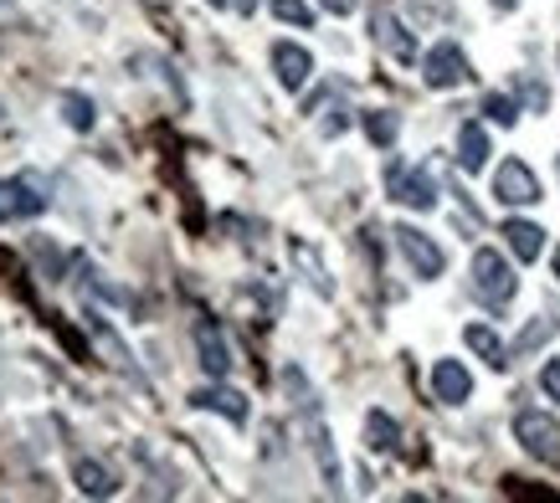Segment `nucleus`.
I'll return each instance as SVG.
<instances>
[{
  "mask_svg": "<svg viewBox=\"0 0 560 503\" xmlns=\"http://www.w3.org/2000/svg\"><path fill=\"white\" fill-rule=\"evenodd\" d=\"M493 201L499 206H535L540 201V175L525 165V160H504L493 169Z\"/></svg>",
  "mask_w": 560,
  "mask_h": 503,
  "instance_id": "obj_6",
  "label": "nucleus"
},
{
  "mask_svg": "<svg viewBox=\"0 0 560 503\" xmlns=\"http://www.w3.org/2000/svg\"><path fill=\"white\" fill-rule=\"evenodd\" d=\"M190 406H201V411H221L232 426H247V396H242V390H232V386H221V381H211V386L196 390V396H190Z\"/></svg>",
  "mask_w": 560,
  "mask_h": 503,
  "instance_id": "obj_11",
  "label": "nucleus"
},
{
  "mask_svg": "<svg viewBox=\"0 0 560 503\" xmlns=\"http://www.w3.org/2000/svg\"><path fill=\"white\" fill-rule=\"evenodd\" d=\"M432 396H438L442 406L468 401V396H474V375H468V365H463V360H438V365H432Z\"/></svg>",
  "mask_w": 560,
  "mask_h": 503,
  "instance_id": "obj_10",
  "label": "nucleus"
},
{
  "mask_svg": "<svg viewBox=\"0 0 560 503\" xmlns=\"http://www.w3.org/2000/svg\"><path fill=\"white\" fill-rule=\"evenodd\" d=\"M196 354H201V370L211 381H226V375H232V344H226V335H221L211 319L196 324Z\"/></svg>",
  "mask_w": 560,
  "mask_h": 503,
  "instance_id": "obj_8",
  "label": "nucleus"
},
{
  "mask_svg": "<svg viewBox=\"0 0 560 503\" xmlns=\"http://www.w3.org/2000/svg\"><path fill=\"white\" fill-rule=\"evenodd\" d=\"M540 390L560 406V360H545V365H540Z\"/></svg>",
  "mask_w": 560,
  "mask_h": 503,
  "instance_id": "obj_26",
  "label": "nucleus"
},
{
  "mask_svg": "<svg viewBox=\"0 0 560 503\" xmlns=\"http://www.w3.org/2000/svg\"><path fill=\"white\" fill-rule=\"evenodd\" d=\"M371 32H375V42H381V47L396 57V62H417V42H411L407 26L390 16V11H375V16H371Z\"/></svg>",
  "mask_w": 560,
  "mask_h": 503,
  "instance_id": "obj_13",
  "label": "nucleus"
},
{
  "mask_svg": "<svg viewBox=\"0 0 560 503\" xmlns=\"http://www.w3.org/2000/svg\"><path fill=\"white\" fill-rule=\"evenodd\" d=\"M468 57H463L458 42H438V47H427L422 57V83L427 87H438V93H447V87H458L468 83Z\"/></svg>",
  "mask_w": 560,
  "mask_h": 503,
  "instance_id": "obj_7",
  "label": "nucleus"
},
{
  "mask_svg": "<svg viewBox=\"0 0 560 503\" xmlns=\"http://www.w3.org/2000/svg\"><path fill=\"white\" fill-rule=\"evenodd\" d=\"M386 196L411 206V211H432L438 206V180L427 165H407V160H386Z\"/></svg>",
  "mask_w": 560,
  "mask_h": 503,
  "instance_id": "obj_2",
  "label": "nucleus"
},
{
  "mask_svg": "<svg viewBox=\"0 0 560 503\" xmlns=\"http://www.w3.org/2000/svg\"><path fill=\"white\" fill-rule=\"evenodd\" d=\"M556 169H560V160H556Z\"/></svg>",
  "mask_w": 560,
  "mask_h": 503,
  "instance_id": "obj_32",
  "label": "nucleus"
},
{
  "mask_svg": "<svg viewBox=\"0 0 560 503\" xmlns=\"http://www.w3.org/2000/svg\"><path fill=\"white\" fill-rule=\"evenodd\" d=\"M232 5H237L242 16H253V11H257V0H232Z\"/></svg>",
  "mask_w": 560,
  "mask_h": 503,
  "instance_id": "obj_28",
  "label": "nucleus"
},
{
  "mask_svg": "<svg viewBox=\"0 0 560 503\" xmlns=\"http://www.w3.org/2000/svg\"><path fill=\"white\" fill-rule=\"evenodd\" d=\"M365 447H371V453H396V447H401V426H396L390 411H371V417H365Z\"/></svg>",
  "mask_w": 560,
  "mask_h": 503,
  "instance_id": "obj_19",
  "label": "nucleus"
},
{
  "mask_svg": "<svg viewBox=\"0 0 560 503\" xmlns=\"http://www.w3.org/2000/svg\"><path fill=\"white\" fill-rule=\"evenodd\" d=\"M499 5H514V0H499Z\"/></svg>",
  "mask_w": 560,
  "mask_h": 503,
  "instance_id": "obj_31",
  "label": "nucleus"
},
{
  "mask_svg": "<svg viewBox=\"0 0 560 503\" xmlns=\"http://www.w3.org/2000/svg\"><path fill=\"white\" fill-rule=\"evenodd\" d=\"M550 268H556V278H560V247H556V252H550Z\"/></svg>",
  "mask_w": 560,
  "mask_h": 503,
  "instance_id": "obj_29",
  "label": "nucleus"
},
{
  "mask_svg": "<svg viewBox=\"0 0 560 503\" xmlns=\"http://www.w3.org/2000/svg\"><path fill=\"white\" fill-rule=\"evenodd\" d=\"M365 139H371L375 150H390L396 139H401V114H390V108H365Z\"/></svg>",
  "mask_w": 560,
  "mask_h": 503,
  "instance_id": "obj_18",
  "label": "nucleus"
},
{
  "mask_svg": "<svg viewBox=\"0 0 560 503\" xmlns=\"http://www.w3.org/2000/svg\"><path fill=\"white\" fill-rule=\"evenodd\" d=\"M272 72H278V83L289 87V93H299L314 78V57L299 42H272Z\"/></svg>",
  "mask_w": 560,
  "mask_h": 503,
  "instance_id": "obj_9",
  "label": "nucleus"
},
{
  "mask_svg": "<svg viewBox=\"0 0 560 503\" xmlns=\"http://www.w3.org/2000/svg\"><path fill=\"white\" fill-rule=\"evenodd\" d=\"M504 242H510V252L520 257V262H535V257L545 252V232L535 226V221H520V217L504 221Z\"/></svg>",
  "mask_w": 560,
  "mask_h": 503,
  "instance_id": "obj_16",
  "label": "nucleus"
},
{
  "mask_svg": "<svg viewBox=\"0 0 560 503\" xmlns=\"http://www.w3.org/2000/svg\"><path fill=\"white\" fill-rule=\"evenodd\" d=\"M293 262H299V268L308 272V283H314V293H319V299H329V293H335V283L324 278L319 257H314V252H308V247H293Z\"/></svg>",
  "mask_w": 560,
  "mask_h": 503,
  "instance_id": "obj_24",
  "label": "nucleus"
},
{
  "mask_svg": "<svg viewBox=\"0 0 560 503\" xmlns=\"http://www.w3.org/2000/svg\"><path fill=\"white\" fill-rule=\"evenodd\" d=\"M272 16L283 21V26L314 32V5H308V0H272Z\"/></svg>",
  "mask_w": 560,
  "mask_h": 503,
  "instance_id": "obj_22",
  "label": "nucleus"
},
{
  "mask_svg": "<svg viewBox=\"0 0 560 503\" xmlns=\"http://www.w3.org/2000/svg\"><path fill=\"white\" fill-rule=\"evenodd\" d=\"M514 442L535 463H560V421L550 411H520L514 417Z\"/></svg>",
  "mask_w": 560,
  "mask_h": 503,
  "instance_id": "obj_4",
  "label": "nucleus"
},
{
  "mask_svg": "<svg viewBox=\"0 0 560 503\" xmlns=\"http://www.w3.org/2000/svg\"><path fill=\"white\" fill-rule=\"evenodd\" d=\"M78 488H83L88 499H114V493H119V478L103 468V463L83 457V463H78Z\"/></svg>",
  "mask_w": 560,
  "mask_h": 503,
  "instance_id": "obj_20",
  "label": "nucleus"
},
{
  "mask_svg": "<svg viewBox=\"0 0 560 503\" xmlns=\"http://www.w3.org/2000/svg\"><path fill=\"white\" fill-rule=\"evenodd\" d=\"M474 293L489 303V308H504V303H514V293H520V278H514L510 257L499 247L474 252Z\"/></svg>",
  "mask_w": 560,
  "mask_h": 503,
  "instance_id": "obj_1",
  "label": "nucleus"
},
{
  "mask_svg": "<svg viewBox=\"0 0 560 503\" xmlns=\"http://www.w3.org/2000/svg\"><path fill=\"white\" fill-rule=\"evenodd\" d=\"M324 11H329V16H350V11H355L360 0H319Z\"/></svg>",
  "mask_w": 560,
  "mask_h": 503,
  "instance_id": "obj_27",
  "label": "nucleus"
},
{
  "mask_svg": "<svg viewBox=\"0 0 560 503\" xmlns=\"http://www.w3.org/2000/svg\"><path fill=\"white\" fill-rule=\"evenodd\" d=\"M463 344H468V350H474L489 370H510L514 365V360H510L514 350L499 339V329H489V324H468V329H463Z\"/></svg>",
  "mask_w": 560,
  "mask_h": 503,
  "instance_id": "obj_12",
  "label": "nucleus"
},
{
  "mask_svg": "<svg viewBox=\"0 0 560 503\" xmlns=\"http://www.w3.org/2000/svg\"><path fill=\"white\" fill-rule=\"evenodd\" d=\"M47 180L42 175H11V180H0V221H32L47 211Z\"/></svg>",
  "mask_w": 560,
  "mask_h": 503,
  "instance_id": "obj_3",
  "label": "nucleus"
},
{
  "mask_svg": "<svg viewBox=\"0 0 560 503\" xmlns=\"http://www.w3.org/2000/svg\"><path fill=\"white\" fill-rule=\"evenodd\" d=\"M483 165H489V134H483V124H463L458 129V169L463 175H478Z\"/></svg>",
  "mask_w": 560,
  "mask_h": 503,
  "instance_id": "obj_15",
  "label": "nucleus"
},
{
  "mask_svg": "<svg viewBox=\"0 0 560 503\" xmlns=\"http://www.w3.org/2000/svg\"><path fill=\"white\" fill-rule=\"evenodd\" d=\"M556 335H560V314H535V319L520 329V339H514L510 350H514V354H535L540 344H550Z\"/></svg>",
  "mask_w": 560,
  "mask_h": 503,
  "instance_id": "obj_17",
  "label": "nucleus"
},
{
  "mask_svg": "<svg viewBox=\"0 0 560 503\" xmlns=\"http://www.w3.org/2000/svg\"><path fill=\"white\" fill-rule=\"evenodd\" d=\"M88 329H93V339H98V350H103V360L114 370H124V375H139L135 370V354L124 350V339L114 335V324L103 319V314H88Z\"/></svg>",
  "mask_w": 560,
  "mask_h": 503,
  "instance_id": "obj_14",
  "label": "nucleus"
},
{
  "mask_svg": "<svg viewBox=\"0 0 560 503\" xmlns=\"http://www.w3.org/2000/svg\"><path fill=\"white\" fill-rule=\"evenodd\" d=\"M483 114H489L493 124L514 129V124H520V103H514V93H489V98H483Z\"/></svg>",
  "mask_w": 560,
  "mask_h": 503,
  "instance_id": "obj_23",
  "label": "nucleus"
},
{
  "mask_svg": "<svg viewBox=\"0 0 560 503\" xmlns=\"http://www.w3.org/2000/svg\"><path fill=\"white\" fill-rule=\"evenodd\" d=\"M514 87H520V98H525L529 114H545V108H550V87H545V83H535V78H525V72H520V78H514Z\"/></svg>",
  "mask_w": 560,
  "mask_h": 503,
  "instance_id": "obj_25",
  "label": "nucleus"
},
{
  "mask_svg": "<svg viewBox=\"0 0 560 503\" xmlns=\"http://www.w3.org/2000/svg\"><path fill=\"white\" fill-rule=\"evenodd\" d=\"M206 5H232V0H206Z\"/></svg>",
  "mask_w": 560,
  "mask_h": 503,
  "instance_id": "obj_30",
  "label": "nucleus"
},
{
  "mask_svg": "<svg viewBox=\"0 0 560 503\" xmlns=\"http://www.w3.org/2000/svg\"><path fill=\"white\" fill-rule=\"evenodd\" d=\"M62 118H68L78 134H88V129L98 124V108H93V98H83V93H62Z\"/></svg>",
  "mask_w": 560,
  "mask_h": 503,
  "instance_id": "obj_21",
  "label": "nucleus"
},
{
  "mask_svg": "<svg viewBox=\"0 0 560 503\" xmlns=\"http://www.w3.org/2000/svg\"><path fill=\"white\" fill-rule=\"evenodd\" d=\"M390 236H396L401 257L411 262V272H417L422 283H432V278H442V272H447V252H442L427 232H417V226H407V221H401V226H396Z\"/></svg>",
  "mask_w": 560,
  "mask_h": 503,
  "instance_id": "obj_5",
  "label": "nucleus"
}]
</instances>
